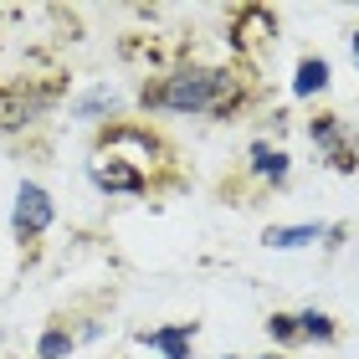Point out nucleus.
Listing matches in <instances>:
<instances>
[{"label": "nucleus", "instance_id": "1", "mask_svg": "<svg viewBox=\"0 0 359 359\" xmlns=\"http://www.w3.org/2000/svg\"><path fill=\"white\" fill-rule=\"evenodd\" d=\"M144 103L170 113H231L241 103V77L231 67H185L159 88H144Z\"/></svg>", "mask_w": 359, "mask_h": 359}, {"label": "nucleus", "instance_id": "2", "mask_svg": "<svg viewBox=\"0 0 359 359\" xmlns=\"http://www.w3.org/2000/svg\"><path fill=\"white\" fill-rule=\"evenodd\" d=\"M52 216H57V205H52V195H46L36 180H21V190H15V205H11V231L15 241H41L46 231H52Z\"/></svg>", "mask_w": 359, "mask_h": 359}, {"label": "nucleus", "instance_id": "3", "mask_svg": "<svg viewBox=\"0 0 359 359\" xmlns=\"http://www.w3.org/2000/svg\"><path fill=\"white\" fill-rule=\"evenodd\" d=\"M88 180H93L103 195H144V190H149V175H144L134 159L113 154V149H93V159H88Z\"/></svg>", "mask_w": 359, "mask_h": 359}, {"label": "nucleus", "instance_id": "4", "mask_svg": "<svg viewBox=\"0 0 359 359\" xmlns=\"http://www.w3.org/2000/svg\"><path fill=\"white\" fill-rule=\"evenodd\" d=\"M46 103H52V93H36L26 83H15L0 93V134H15V128L36 123V113H46Z\"/></svg>", "mask_w": 359, "mask_h": 359}, {"label": "nucleus", "instance_id": "5", "mask_svg": "<svg viewBox=\"0 0 359 359\" xmlns=\"http://www.w3.org/2000/svg\"><path fill=\"white\" fill-rule=\"evenodd\" d=\"M308 134H313V144H318L323 154H329V165H334V170H354V154H359V144H354V134H349V128L334 118V113L313 118V128H308Z\"/></svg>", "mask_w": 359, "mask_h": 359}, {"label": "nucleus", "instance_id": "6", "mask_svg": "<svg viewBox=\"0 0 359 359\" xmlns=\"http://www.w3.org/2000/svg\"><path fill=\"white\" fill-rule=\"evenodd\" d=\"M139 344H149V349H159L165 359H190V344H195V323H170V329L139 334Z\"/></svg>", "mask_w": 359, "mask_h": 359}, {"label": "nucleus", "instance_id": "7", "mask_svg": "<svg viewBox=\"0 0 359 359\" xmlns=\"http://www.w3.org/2000/svg\"><path fill=\"white\" fill-rule=\"evenodd\" d=\"M236 21H241V26H236V31H241V36H236V46H241L247 57H252L262 41H272V31H277V21H272L267 11H257V6H252V11H241Z\"/></svg>", "mask_w": 359, "mask_h": 359}, {"label": "nucleus", "instance_id": "8", "mask_svg": "<svg viewBox=\"0 0 359 359\" xmlns=\"http://www.w3.org/2000/svg\"><path fill=\"white\" fill-rule=\"evenodd\" d=\"M329 236V226H267V247H277V252H292V247H313V241H323Z\"/></svg>", "mask_w": 359, "mask_h": 359}, {"label": "nucleus", "instance_id": "9", "mask_svg": "<svg viewBox=\"0 0 359 359\" xmlns=\"http://www.w3.org/2000/svg\"><path fill=\"white\" fill-rule=\"evenodd\" d=\"M329 88V62L323 57H303L298 62V77H292V93L298 97H313V93H323Z\"/></svg>", "mask_w": 359, "mask_h": 359}, {"label": "nucleus", "instance_id": "10", "mask_svg": "<svg viewBox=\"0 0 359 359\" xmlns=\"http://www.w3.org/2000/svg\"><path fill=\"white\" fill-rule=\"evenodd\" d=\"M252 170L277 185V180H287V154L272 149V144H252Z\"/></svg>", "mask_w": 359, "mask_h": 359}, {"label": "nucleus", "instance_id": "11", "mask_svg": "<svg viewBox=\"0 0 359 359\" xmlns=\"http://www.w3.org/2000/svg\"><path fill=\"white\" fill-rule=\"evenodd\" d=\"M113 108H118V93H113V88H93L88 97H77V118H83V123H97V113H113Z\"/></svg>", "mask_w": 359, "mask_h": 359}, {"label": "nucleus", "instance_id": "12", "mask_svg": "<svg viewBox=\"0 0 359 359\" xmlns=\"http://www.w3.org/2000/svg\"><path fill=\"white\" fill-rule=\"evenodd\" d=\"M72 344H77V339L67 334V323H57V329H46V334L36 339V359H67Z\"/></svg>", "mask_w": 359, "mask_h": 359}, {"label": "nucleus", "instance_id": "13", "mask_svg": "<svg viewBox=\"0 0 359 359\" xmlns=\"http://www.w3.org/2000/svg\"><path fill=\"white\" fill-rule=\"evenodd\" d=\"M298 339H334V318H329V313H313V308H308V313L298 318Z\"/></svg>", "mask_w": 359, "mask_h": 359}, {"label": "nucleus", "instance_id": "14", "mask_svg": "<svg viewBox=\"0 0 359 359\" xmlns=\"http://www.w3.org/2000/svg\"><path fill=\"white\" fill-rule=\"evenodd\" d=\"M267 329H272L277 339H298V318H287V313H272V318H267Z\"/></svg>", "mask_w": 359, "mask_h": 359}, {"label": "nucleus", "instance_id": "15", "mask_svg": "<svg viewBox=\"0 0 359 359\" xmlns=\"http://www.w3.org/2000/svg\"><path fill=\"white\" fill-rule=\"evenodd\" d=\"M349 46H354V62H359V31H354V36H349Z\"/></svg>", "mask_w": 359, "mask_h": 359}, {"label": "nucleus", "instance_id": "16", "mask_svg": "<svg viewBox=\"0 0 359 359\" xmlns=\"http://www.w3.org/2000/svg\"><path fill=\"white\" fill-rule=\"evenodd\" d=\"M262 359H283V354H262Z\"/></svg>", "mask_w": 359, "mask_h": 359}]
</instances>
